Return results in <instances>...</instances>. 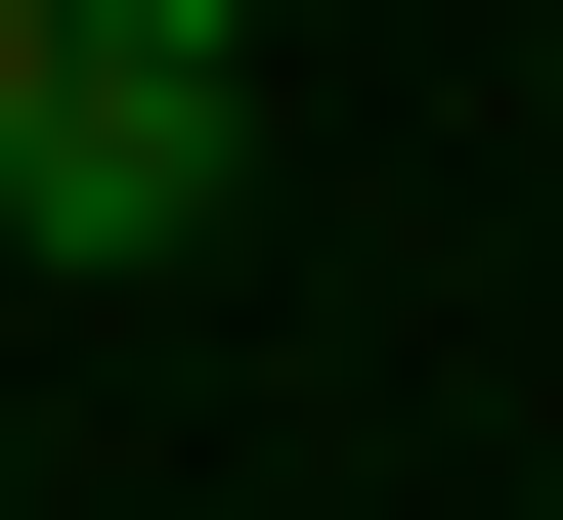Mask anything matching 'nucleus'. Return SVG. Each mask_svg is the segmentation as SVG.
<instances>
[{
    "instance_id": "nucleus-1",
    "label": "nucleus",
    "mask_w": 563,
    "mask_h": 520,
    "mask_svg": "<svg viewBox=\"0 0 563 520\" xmlns=\"http://www.w3.org/2000/svg\"><path fill=\"white\" fill-rule=\"evenodd\" d=\"M217 174H261L217 0H0V261H217Z\"/></svg>"
}]
</instances>
